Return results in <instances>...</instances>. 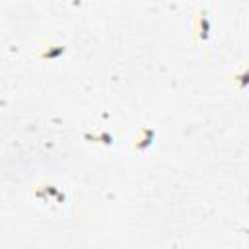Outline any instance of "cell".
I'll use <instances>...</instances> for the list:
<instances>
[{"label":"cell","mask_w":249,"mask_h":249,"mask_svg":"<svg viewBox=\"0 0 249 249\" xmlns=\"http://www.w3.org/2000/svg\"><path fill=\"white\" fill-rule=\"evenodd\" d=\"M142 132H144V136H138V140H136V144H134L138 150H142V148L150 146V144H152V140H154V130H152V128L144 126V128H142Z\"/></svg>","instance_id":"cell-3"},{"label":"cell","mask_w":249,"mask_h":249,"mask_svg":"<svg viewBox=\"0 0 249 249\" xmlns=\"http://www.w3.org/2000/svg\"><path fill=\"white\" fill-rule=\"evenodd\" d=\"M64 51H66V49H64V45H49V49L37 51L35 54H37L39 58H56V56H60Z\"/></svg>","instance_id":"cell-2"},{"label":"cell","mask_w":249,"mask_h":249,"mask_svg":"<svg viewBox=\"0 0 249 249\" xmlns=\"http://www.w3.org/2000/svg\"><path fill=\"white\" fill-rule=\"evenodd\" d=\"M196 35L200 37V39H206L208 37V31H210V23H208V18H206V14L204 12H200L198 14V18H196Z\"/></svg>","instance_id":"cell-1"}]
</instances>
